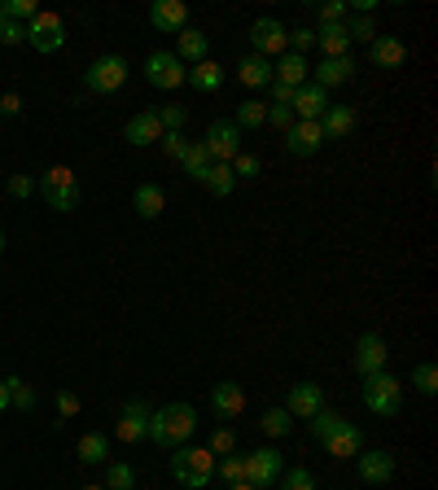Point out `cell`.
<instances>
[{"instance_id": "9", "label": "cell", "mask_w": 438, "mask_h": 490, "mask_svg": "<svg viewBox=\"0 0 438 490\" xmlns=\"http://www.w3.org/2000/svg\"><path fill=\"white\" fill-rule=\"evenodd\" d=\"M202 145L211 149L215 163H232L237 149H241V127H237L232 118H215V123L207 127V141H202Z\"/></svg>"}, {"instance_id": "15", "label": "cell", "mask_w": 438, "mask_h": 490, "mask_svg": "<svg viewBox=\"0 0 438 490\" xmlns=\"http://www.w3.org/2000/svg\"><path fill=\"white\" fill-rule=\"evenodd\" d=\"M320 145H325L320 123H294V127L285 132V149H289L294 158H312V154H320Z\"/></svg>"}, {"instance_id": "3", "label": "cell", "mask_w": 438, "mask_h": 490, "mask_svg": "<svg viewBox=\"0 0 438 490\" xmlns=\"http://www.w3.org/2000/svg\"><path fill=\"white\" fill-rule=\"evenodd\" d=\"M36 189L45 193V202H49L53 211H61V215L79 211V184H75V171H70V166H53V171H45Z\"/></svg>"}, {"instance_id": "13", "label": "cell", "mask_w": 438, "mask_h": 490, "mask_svg": "<svg viewBox=\"0 0 438 490\" xmlns=\"http://www.w3.org/2000/svg\"><path fill=\"white\" fill-rule=\"evenodd\" d=\"M385 341L382 333H364L360 341H355V373L360 377H373V373H385Z\"/></svg>"}, {"instance_id": "6", "label": "cell", "mask_w": 438, "mask_h": 490, "mask_svg": "<svg viewBox=\"0 0 438 490\" xmlns=\"http://www.w3.org/2000/svg\"><path fill=\"white\" fill-rule=\"evenodd\" d=\"M27 44H31L36 53H57V49L66 44V27H61V18L40 9V13L27 22Z\"/></svg>"}, {"instance_id": "48", "label": "cell", "mask_w": 438, "mask_h": 490, "mask_svg": "<svg viewBox=\"0 0 438 490\" xmlns=\"http://www.w3.org/2000/svg\"><path fill=\"white\" fill-rule=\"evenodd\" d=\"M207 451H211V455H232V451H237V434H232V430H215Z\"/></svg>"}, {"instance_id": "32", "label": "cell", "mask_w": 438, "mask_h": 490, "mask_svg": "<svg viewBox=\"0 0 438 490\" xmlns=\"http://www.w3.org/2000/svg\"><path fill=\"white\" fill-rule=\"evenodd\" d=\"M342 27H346V40H351V44H355V40H360V44H373V40H377L373 13H355V18H346Z\"/></svg>"}, {"instance_id": "12", "label": "cell", "mask_w": 438, "mask_h": 490, "mask_svg": "<svg viewBox=\"0 0 438 490\" xmlns=\"http://www.w3.org/2000/svg\"><path fill=\"white\" fill-rule=\"evenodd\" d=\"M320 407H325V390L316 382H298L289 390V398H285V412H289L294 421H312Z\"/></svg>"}, {"instance_id": "57", "label": "cell", "mask_w": 438, "mask_h": 490, "mask_svg": "<svg viewBox=\"0 0 438 490\" xmlns=\"http://www.w3.org/2000/svg\"><path fill=\"white\" fill-rule=\"evenodd\" d=\"M79 490H106V486H79Z\"/></svg>"}, {"instance_id": "38", "label": "cell", "mask_w": 438, "mask_h": 490, "mask_svg": "<svg viewBox=\"0 0 438 490\" xmlns=\"http://www.w3.org/2000/svg\"><path fill=\"white\" fill-rule=\"evenodd\" d=\"M0 9H4V18H9V22H22V27L40 13V4H36V0H4Z\"/></svg>"}, {"instance_id": "46", "label": "cell", "mask_w": 438, "mask_h": 490, "mask_svg": "<svg viewBox=\"0 0 438 490\" xmlns=\"http://www.w3.org/2000/svg\"><path fill=\"white\" fill-rule=\"evenodd\" d=\"M158 145H163L166 158H175V163H180V158H184V149H189L184 132H163V141H158Z\"/></svg>"}, {"instance_id": "47", "label": "cell", "mask_w": 438, "mask_h": 490, "mask_svg": "<svg viewBox=\"0 0 438 490\" xmlns=\"http://www.w3.org/2000/svg\"><path fill=\"white\" fill-rule=\"evenodd\" d=\"M307 49H316V31H312V27H298V31H289V53H303V57H307Z\"/></svg>"}, {"instance_id": "7", "label": "cell", "mask_w": 438, "mask_h": 490, "mask_svg": "<svg viewBox=\"0 0 438 490\" xmlns=\"http://www.w3.org/2000/svg\"><path fill=\"white\" fill-rule=\"evenodd\" d=\"M241 460H246V482L255 490H268L276 478H280V469H285V460H280L276 446H259V451L241 455Z\"/></svg>"}, {"instance_id": "21", "label": "cell", "mask_w": 438, "mask_h": 490, "mask_svg": "<svg viewBox=\"0 0 438 490\" xmlns=\"http://www.w3.org/2000/svg\"><path fill=\"white\" fill-rule=\"evenodd\" d=\"M369 57H373L377 70H394V66L408 61V44H403L399 36H377V40L369 44Z\"/></svg>"}, {"instance_id": "54", "label": "cell", "mask_w": 438, "mask_h": 490, "mask_svg": "<svg viewBox=\"0 0 438 490\" xmlns=\"http://www.w3.org/2000/svg\"><path fill=\"white\" fill-rule=\"evenodd\" d=\"M0 114H22V101H18L13 92H4V97H0Z\"/></svg>"}, {"instance_id": "34", "label": "cell", "mask_w": 438, "mask_h": 490, "mask_svg": "<svg viewBox=\"0 0 438 490\" xmlns=\"http://www.w3.org/2000/svg\"><path fill=\"white\" fill-rule=\"evenodd\" d=\"M202 184H207V189H211L215 197H228V193L237 189V175H232V163H215V166H211V175H207Z\"/></svg>"}, {"instance_id": "23", "label": "cell", "mask_w": 438, "mask_h": 490, "mask_svg": "<svg viewBox=\"0 0 438 490\" xmlns=\"http://www.w3.org/2000/svg\"><path fill=\"white\" fill-rule=\"evenodd\" d=\"M307 75H312V66H307V57H303V53H280V57H276V66H272L276 84L303 88V84H307Z\"/></svg>"}, {"instance_id": "19", "label": "cell", "mask_w": 438, "mask_h": 490, "mask_svg": "<svg viewBox=\"0 0 438 490\" xmlns=\"http://www.w3.org/2000/svg\"><path fill=\"white\" fill-rule=\"evenodd\" d=\"M211 407H215V416H223V421H237L246 412V390L237 382H219L211 390Z\"/></svg>"}, {"instance_id": "29", "label": "cell", "mask_w": 438, "mask_h": 490, "mask_svg": "<svg viewBox=\"0 0 438 490\" xmlns=\"http://www.w3.org/2000/svg\"><path fill=\"white\" fill-rule=\"evenodd\" d=\"M316 49H325V57H346V49H351L346 27L342 22H320L316 27Z\"/></svg>"}, {"instance_id": "49", "label": "cell", "mask_w": 438, "mask_h": 490, "mask_svg": "<svg viewBox=\"0 0 438 490\" xmlns=\"http://www.w3.org/2000/svg\"><path fill=\"white\" fill-rule=\"evenodd\" d=\"M298 118H294V109L289 106H268V127H280V132H289Z\"/></svg>"}, {"instance_id": "53", "label": "cell", "mask_w": 438, "mask_h": 490, "mask_svg": "<svg viewBox=\"0 0 438 490\" xmlns=\"http://www.w3.org/2000/svg\"><path fill=\"white\" fill-rule=\"evenodd\" d=\"M268 88H272V106H289V101H294V92H298V88H289V84H268Z\"/></svg>"}, {"instance_id": "41", "label": "cell", "mask_w": 438, "mask_h": 490, "mask_svg": "<svg viewBox=\"0 0 438 490\" xmlns=\"http://www.w3.org/2000/svg\"><path fill=\"white\" fill-rule=\"evenodd\" d=\"M412 385L430 398V394L438 390V368H434V364H417V368H412Z\"/></svg>"}, {"instance_id": "52", "label": "cell", "mask_w": 438, "mask_h": 490, "mask_svg": "<svg viewBox=\"0 0 438 490\" xmlns=\"http://www.w3.org/2000/svg\"><path fill=\"white\" fill-rule=\"evenodd\" d=\"M22 40H27V27L4 18V27H0V44H22Z\"/></svg>"}, {"instance_id": "44", "label": "cell", "mask_w": 438, "mask_h": 490, "mask_svg": "<svg viewBox=\"0 0 438 490\" xmlns=\"http://www.w3.org/2000/svg\"><path fill=\"white\" fill-rule=\"evenodd\" d=\"M259 171H264V163H259L255 154H237V158H232V175H237V180H255Z\"/></svg>"}, {"instance_id": "35", "label": "cell", "mask_w": 438, "mask_h": 490, "mask_svg": "<svg viewBox=\"0 0 438 490\" xmlns=\"http://www.w3.org/2000/svg\"><path fill=\"white\" fill-rule=\"evenodd\" d=\"M4 390H9V407H18V412H31L36 407V390L22 382V377H4Z\"/></svg>"}, {"instance_id": "27", "label": "cell", "mask_w": 438, "mask_h": 490, "mask_svg": "<svg viewBox=\"0 0 438 490\" xmlns=\"http://www.w3.org/2000/svg\"><path fill=\"white\" fill-rule=\"evenodd\" d=\"M132 206H136V215L141 219H158L166 211V193L158 189V184H136V193H132Z\"/></svg>"}, {"instance_id": "14", "label": "cell", "mask_w": 438, "mask_h": 490, "mask_svg": "<svg viewBox=\"0 0 438 490\" xmlns=\"http://www.w3.org/2000/svg\"><path fill=\"white\" fill-rule=\"evenodd\" d=\"M150 22H154V31L180 36V31L189 27V4H184V0H154V4H150Z\"/></svg>"}, {"instance_id": "11", "label": "cell", "mask_w": 438, "mask_h": 490, "mask_svg": "<svg viewBox=\"0 0 438 490\" xmlns=\"http://www.w3.org/2000/svg\"><path fill=\"white\" fill-rule=\"evenodd\" d=\"M355 464H360V482H364V486H385V482L394 478V451H385V446L360 451Z\"/></svg>"}, {"instance_id": "16", "label": "cell", "mask_w": 438, "mask_h": 490, "mask_svg": "<svg viewBox=\"0 0 438 490\" xmlns=\"http://www.w3.org/2000/svg\"><path fill=\"white\" fill-rule=\"evenodd\" d=\"M289 109H294V118H298V123H320V114L328 109V92H325V88H316V84H303V88L294 92Z\"/></svg>"}, {"instance_id": "30", "label": "cell", "mask_w": 438, "mask_h": 490, "mask_svg": "<svg viewBox=\"0 0 438 490\" xmlns=\"http://www.w3.org/2000/svg\"><path fill=\"white\" fill-rule=\"evenodd\" d=\"M180 166H184V175H189V180H207V175H211V166H215V158H211V149H207L202 141H189V149H184Z\"/></svg>"}, {"instance_id": "22", "label": "cell", "mask_w": 438, "mask_h": 490, "mask_svg": "<svg viewBox=\"0 0 438 490\" xmlns=\"http://www.w3.org/2000/svg\"><path fill=\"white\" fill-rule=\"evenodd\" d=\"M175 57H180V61H193V66L207 61V57H211V36L198 31V27H184V31L175 36Z\"/></svg>"}, {"instance_id": "58", "label": "cell", "mask_w": 438, "mask_h": 490, "mask_svg": "<svg viewBox=\"0 0 438 490\" xmlns=\"http://www.w3.org/2000/svg\"><path fill=\"white\" fill-rule=\"evenodd\" d=\"M0 27H4V9H0Z\"/></svg>"}, {"instance_id": "55", "label": "cell", "mask_w": 438, "mask_h": 490, "mask_svg": "<svg viewBox=\"0 0 438 490\" xmlns=\"http://www.w3.org/2000/svg\"><path fill=\"white\" fill-rule=\"evenodd\" d=\"M9 412V390H4V382H0V416Z\"/></svg>"}, {"instance_id": "31", "label": "cell", "mask_w": 438, "mask_h": 490, "mask_svg": "<svg viewBox=\"0 0 438 490\" xmlns=\"http://www.w3.org/2000/svg\"><path fill=\"white\" fill-rule=\"evenodd\" d=\"M241 132H259V127H268V106L259 101V97H250V101H241L237 106V118H232Z\"/></svg>"}, {"instance_id": "5", "label": "cell", "mask_w": 438, "mask_h": 490, "mask_svg": "<svg viewBox=\"0 0 438 490\" xmlns=\"http://www.w3.org/2000/svg\"><path fill=\"white\" fill-rule=\"evenodd\" d=\"M145 79H150L158 92H171V88H180V84L189 79V70H184V61H180L175 53L158 49V53L145 57Z\"/></svg>"}, {"instance_id": "17", "label": "cell", "mask_w": 438, "mask_h": 490, "mask_svg": "<svg viewBox=\"0 0 438 490\" xmlns=\"http://www.w3.org/2000/svg\"><path fill=\"white\" fill-rule=\"evenodd\" d=\"M123 141H127V145H158V141H163V123H158V114H154V109L132 114L127 127H123Z\"/></svg>"}, {"instance_id": "24", "label": "cell", "mask_w": 438, "mask_h": 490, "mask_svg": "<svg viewBox=\"0 0 438 490\" xmlns=\"http://www.w3.org/2000/svg\"><path fill=\"white\" fill-rule=\"evenodd\" d=\"M312 75H316L312 84H316V88H325V92H328L333 84H346V79L355 75V61H351V53H346V57H325V61H320V66H316Z\"/></svg>"}, {"instance_id": "8", "label": "cell", "mask_w": 438, "mask_h": 490, "mask_svg": "<svg viewBox=\"0 0 438 490\" xmlns=\"http://www.w3.org/2000/svg\"><path fill=\"white\" fill-rule=\"evenodd\" d=\"M84 84L93 88V92H118L123 84H127V61L118 53H106L97 57L93 66H88V75H84Z\"/></svg>"}, {"instance_id": "43", "label": "cell", "mask_w": 438, "mask_h": 490, "mask_svg": "<svg viewBox=\"0 0 438 490\" xmlns=\"http://www.w3.org/2000/svg\"><path fill=\"white\" fill-rule=\"evenodd\" d=\"M154 114H158L163 132H180V127H184V118H189V109H184V106H163V109H154Z\"/></svg>"}, {"instance_id": "40", "label": "cell", "mask_w": 438, "mask_h": 490, "mask_svg": "<svg viewBox=\"0 0 438 490\" xmlns=\"http://www.w3.org/2000/svg\"><path fill=\"white\" fill-rule=\"evenodd\" d=\"M75 416H79V394L75 390H57V425H66Z\"/></svg>"}, {"instance_id": "39", "label": "cell", "mask_w": 438, "mask_h": 490, "mask_svg": "<svg viewBox=\"0 0 438 490\" xmlns=\"http://www.w3.org/2000/svg\"><path fill=\"white\" fill-rule=\"evenodd\" d=\"M337 425H342V416H337V412H328V407H320V412L312 416V438H316V442H325Z\"/></svg>"}, {"instance_id": "26", "label": "cell", "mask_w": 438, "mask_h": 490, "mask_svg": "<svg viewBox=\"0 0 438 490\" xmlns=\"http://www.w3.org/2000/svg\"><path fill=\"white\" fill-rule=\"evenodd\" d=\"M237 79H241L246 88H268V84H272V61L259 53L241 57V61H237Z\"/></svg>"}, {"instance_id": "37", "label": "cell", "mask_w": 438, "mask_h": 490, "mask_svg": "<svg viewBox=\"0 0 438 490\" xmlns=\"http://www.w3.org/2000/svg\"><path fill=\"white\" fill-rule=\"evenodd\" d=\"M136 486V473H132V464H123V460H110L106 464V490H132Z\"/></svg>"}, {"instance_id": "33", "label": "cell", "mask_w": 438, "mask_h": 490, "mask_svg": "<svg viewBox=\"0 0 438 490\" xmlns=\"http://www.w3.org/2000/svg\"><path fill=\"white\" fill-rule=\"evenodd\" d=\"M79 460H84V464H106L110 460L106 434H84L79 438Z\"/></svg>"}, {"instance_id": "36", "label": "cell", "mask_w": 438, "mask_h": 490, "mask_svg": "<svg viewBox=\"0 0 438 490\" xmlns=\"http://www.w3.org/2000/svg\"><path fill=\"white\" fill-rule=\"evenodd\" d=\"M259 430H264L268 438H285L289 430H294V416H289L285 407H268V412H264V421H259Z\"/></svg>"}, {"instance_id": "56", "label": "cell", "mask_w": 438, "mask_h": 490, "mask_svg": "<svg viewBox=\"0 0 438 490\" xmlns=\"http://www.w3.org/2000/svg\"><path fill=\"white\" fill-rule=\"evenodd\" d=\"M228 490H255V486L250 482H237V486H228Z\"/></svg>"}, {"instance_id": "25", "label": "cell", "mask_w": 438, "mask_h": 490, "mask_svg": "<svg viewBox=\"0 0 438 490\" xmlns=\"http://www.w3.org/2000/svg\"><path fill=\"white\" fill-rule=\"evenodd\" d=\"M320 132H325V141L351 136V132H355V106H328L325 114H320Z\"/></svg>"}, {"instance_id": "42", "label": "cell", "mask_w": 438, "mask_h": 490, "mask_svg": "<svg viewBox=\"0 0 438 490\" xmlns=\"http://www.w3.org/2000/svg\"><path fill=\"white\" fill-rule=\"evenodd\" d=\"M219 478H223L228 486L246 482V460H241V455H223V464H219Z\"/></svg>"}, {"instance_id": "45", "label": "cell", "mask_w": 438, "mask_h": 490, "mask_svg": "<svg viewBox=\"0 0 438 490\" xmlns=\"http://www.w3.org/2000/svg\"><path fill=\"white\" fill-rule=\"evenodd\" d=\"M280 490H316V478H312L307 469H289V473L280 478Z\"/></svg>"}, {"instance_id": "18", "label": "cell", "mask_w": 438, "mask_h": 490, "mask_svg": "<svg viewBox=\"0 0 438 490\" xmlns=\"http://www.w3.org/2000/svg\"><path fill=\"white\" fill-rule=\"evenodd\" d=\"M145 434H150V407H145V398H132L123 407V416H118V438L123 442H141Z\"/></svg>"}, {"instance_id": "10", "label": "cell", "mask_w": 438, "mask_h": 490, "mask_svg": "<svg viewBox=\"0 0 438 490\" xmlns=\"http://www.w3.org/2000/svg\"><path fill=\"white\" fill-rule=\"evenodd\" d=\"M250 44H255V53L259 57H280V53H289V31L276 22V18H259L255 27H250Z\"/></svg>"}, {"instance_id": "4", "label": "cell", "mask_w": 438, "mask_h": 490, "mask_svg": "<svg viewBox=\"0 0 438 490\" xmlns=\"http://www.w3.org/2000/svg\"><path fill=\"white\" fill-rule=\"evenodd\" d=\"M364 407L373 416H399V407H403V385H399V377H390V373L364 377Z\"/></svg>"}, {"instance_id": "2", "label": "cell", "mask_w": 438, "mask_h": 490, "mask_svg": "<svg viewBox=\"0 0 438 490\" xmlns=\"http://www.w3.org/2000/svg\"><path fill=\"white\" fill-rule=\"evenodd\" d=\"M171 478L189 490H202L215 478V455L207 446H175L171 455Z\"/></svg>"}, {"instance_id": "28", "label": "cell", "mask_w": 438, "mask_h": 490, "mask_svg": "<svg viewBox=\"0 0 438 490\" xmlns=\"http://www.w3.org/2000/svg\"><path fill=\"white\" fill-rule=\"evenodd\" d=\"M184 84H193L198 92H219V88H223V66L207 57V61L189 66V79H184Z\"/></svg>"}, {"instance_id": "59", "label": "cell", "mask_w": 438, "mask_h": 490, "mask_svg": "<svg viewBox=\"0 0 438 490\" xmlns=\"http://www.w3.org/2000/svg\"><path fill=\"white\" fill-rule=\"evenodd\" d=\"M0 254H4V237H0Z\"/></svg>"}, {"instance_id": "20", "label": "cell", "mask_w": 438, "mask_h": 490, "mask_svg": "<svg viewBox=\"0 0 438 490\" xmlns=\"http://www.w3.org/2000/svg\"><path fill=\"white\" fill-rule=\"evenodd\" d=\"M325 451H328V455H337V460H355V455L364 451V434H360L355 425H346V421H342V425L325 438Z\"/></svg>"}, {"instance_id": "51", "label": "cell", "mask_w": 438, "mask_h": 490, "mask_svg": "<svg viewBox=\"0 0 438 490\" xmlns=\"http://www.w3.org/2000/svg\"><path fill=\"white\" fill-rule=\"evenodd\" d=\"M316 13H320V22H346V0H328Z\"/></svg>"}, {"instance_id": "50", "label": "cell", "mask_w": 438, "mask_h": 490, "mask_svg": "<svg viewBox=\"0 0 438 490\" xmlns=\"http://www.w3.org/2000/svg\"><path fill=\"white\" fill-rule=\"evenodd\" d=\"M31 193H36V180H31V175H13V180H9V197L27 202Z\"/></svg>"}, {"instance_id": "1", "label": "cell", "mask_w": 438, "mask_h": 490, "mask_svg": "<svg viewBox=\"0 0 438 490\" xmlns=\"http://www.w3.org/2000/svg\"><path fill=\"white\" fill-rule=\"evenodd\" d=\"M198 434V412L189 407V403H166V407H158V412H150V442L154 446H184L189 438Z\"/></svg>"}]
</instances>
